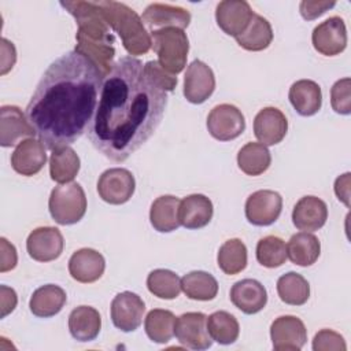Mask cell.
Here are the masks:
<instances>
[{"instance_id":"6da1fadb","label":"cell","mask_w":351,"mask_h":351,"mask_svg":"<svg viewBox=\"0 0 351 351\" xmlns=\"http://www.w3.org/2000/svg\"><path fill=\"white\" fill-rule=\"evenodd\" d=\"M169 96L134 56H122L104 78L88 128L92 145L112 162H125L155 133Z\"/></svg>"},{"instance_id":"7a4b0ae2","label":"cell","mask_w":351,"mask_h":351,"mask_svg":"<svg viewBox=\"0 0 351 351\" xmlns=\"http://www.w3.org/2000/svg\"><path fill=\"white\" fill-rule=\"evenodd\" d=\"M103 82L100 70L75 49L48 66L25 111L48 149L70 145L88 130Z\"/></svg>"},{"instance_id":"3957f363","label":"cell","mask_w":351,"mask_h":351,"mask_svg":"<svg viewBox=\"0 0 351 351\" xmlns=\"http://www.w3.org/2000/svg\"><path fill=\"white\" fill-rule=\"evenodd\" d=\"M77 22L75 51L89 59L104 75L114 67L115 38L97 1H60Z\"/></svg>"},{"instance_id":"277c9868","label":"cell","mask_w":351,"mask_h":351,"mask_svg":"<svg viewBox=\"0 0 351 351\" xmlns=\"http://www.w3.org/2000/svg\"><path fill=\"white\" fill-rule=\"evenodd\" d=\"M97 3L107 25L119 36L123 48L130 56L144 55L149 51L152 47L151 36L133 8L114 0H99Z\"/></svg>"},{"instance_id":"5b68a950","label":"cell","mask_w":351,"mask_h":351,"mask_svg":"<svg viewBox=\"0 0 351 351\" xmlns=\"http://www.w3.org/2000/svg\"><path fill=\"white\" fill-rule=\"evenodd\" d=\"M149 33L152 49L158 55V63L173 75L181 73L189 52L186 33L178 27H163Z\"/></svg>"},{"instance_id":"8992f818","label":"cell","mask_w":351,"mask_h":351,"mask_svg":"<svg viewBox=\"0 0 351 351\" xmlns=\"http://www.w3.org/2000/svg\"><path fill=\"white\" fill-rule=\"evenodd\" d=\"M49 214L59 225H73L86 213V196L78 182H67L55 186L48 200Z\"/></svg>"},{"instance_id":"52a82bcc","label":"cell","mask_w":351,"mask_h":351,"mask_svg":"<svg viewBox=\"0 0 351 351\" xmlns=\"http://www.w3.org/2000/svg\"><path fill=\"white\" fill-rule=\"evenodd\" d=\"M208 133L219 141H230L237 138L245 129L243 112L233 104H218L207 117Z\"/></svg>"},{"instance_id":"ba28073f","label":"cell","mask_w":351,"mask_h":351,"mask_svg":"<svg viewBox=\"0 0 351 351\" xmlns=\"http://www.w3.org/2000/svg\"><path fill=\"white\" fill-rule=\"evenodd\" d=\"M136 181L128 169L112 167L101 173L97 181V193L106 203L123 204L133 196Z\"/></svg>"},{"instance_id":"9c48e42d","label":"cell","mask_w":351,"mask_h":351,"mask_svg":"<svg viewBox=\"0 0 351 351\" xmlns=\"http://www.w3.org/2000/svg\"><path fill=\"white\" fill-rule=\"evenodd\" d=\"M282 210V197L278 192L261 189L251 193L245 202V218L255 226H269L276 222Z\"/></svg>"},{"instance_id":"30bf717a","label":"cell","mask_w":351,"mask_h":351,"mask_svg":"<svg viewBox=\"0 0 351 351\" xmlns=\"http://www.w3.org/2000/svg\"><path fill=\"white\" fill-rule=\"evenodd\" d=\"M207 317L203 313H184L176 321L174 335L178 343L191 350H207L213 344L208 335Z\"/></svg>"},{"instance_id":"8fae6325","label":"cell","mask_w":351,"mask_h":351,"mask_svg":"<svg viewBox=\"0 0 351 351\" xmlns=\"http://www.w3.org/2000/svg\"><path fill=\"white\" fill-rule=\"evenodd\" d=\"M313 47L325 56H336L347 47V29L340 16H330L314 27Z\"/></svg>"},{"instance_id":"7c38bea8","label":"cell","mask_w":351,"mask_h":351,"mask_svg":"<svg viewBox=\"0 0 351 351\" xmlns=\"http://www.w3.org/2000/svg\"><path fill=\"white\" fill-rule=\"evenodd\" d=\"M144 311L145 304L143 299L130 291L115 295L111 302V321L122 332L136 330L143 322Z\"/></svg>"},{"instance_id":"4fadbf2b","label":"cell","mask_w":351,"mask_h":351,"mask_svg":"<svg viewBox=\"0 0 351 351\" xmlns=\"http://www.w3.org/2000/svg\"><path fill=\"white\" fill-rule=\"evenodd\" d=\"M270 339L276 351H299L306 344L307 330L295 315H281L270 326Z\"/></svg>"},{"instance_id":"5bb4252c","label":"cell","mask_w":351,"mask_h":351,"mask_svg":"<svg viewBox=\"0 0 351 351\" xmlns=\"http://www.w3.org/2000/svg\"><path fill=\"white\" fill-rule=\"evenodd\" d=\"M215 89V77L208 64L193 60L185 71L184 96L192 104L204 103Z\"/></svg>"},{"instance_id":"9a60e30c","label":"cell","mask_w":351,"mask_h":351,"mask_svg":"<svg viewBox=\"0 0 351 351\" xmlns=\"http://www.w3.org/2000/svg\"><path fill=\"white\" fill-rule=\"evenodd\" d=\"M36 134L26 114L16 106H1L0 108V145L14 147Z\"/></svg>"},{"instance_id":"2e32d148","label":"cell","mask_w":351,"mask_h":351,"mask_svg":"<svg viewBox=\"0 0 351 351\" xmlns=\"http://www.w3.org/2000/svg\"><path fill=\"white\" fill-rule=\"evenodd\" d=\"M63 236L58 228L41 226L30 232L26 240V250L37 262H51L63 251Z\"/></svg>"},{"instance_id":"e0dca14e","label":"cell","mask_w":351,"mask_h":351,"mask_svg":"<svg viewBox=\"0 0 351 351\" xmlns=\"http://www.w3.org/2000/svg\"><path fill=\"white\" fill-rule=\"evenodd\" d=\"M254 14L245 0H223L215 8V21L223 33L236 37L245 30Z\"/></svg>"},{"instance_id":"ac0fdd59","label":"cell","mask_w":351,"mask_h":351,"mask_svg":"<svg viewBox=\"0 0 351 351\" xmlns=\"http://www.w3.org/2000/svg\"><path fill=\"white\" fill-rule=\"evenodd\" d=\"M288 130V121L276 107L262 108L254 119V134L263 145H276L282 141Z\"/></svg>"},{"instance_id":"d6986e66","label":"cell","mask_w":351,"mask_h":351,"mask_svg":"<svg viewBox=\"0 0 351 351\" xmlns=\"http://www.w3.org/2000/svg\"><path fill=\"white\" fill-rule=\"evenodd\" d=\"M141 19L151 32L158 27H178L184 30L191 23V14L180 5L152 3L144 10Z\"/></svg>"},{"instance_id":"ffe728a7","label":"cell","mask_w":351,"mask_h":351,"mask_svg":"<svg viewBox=\"0 0 351 351\" xmlns=\"http://www.w3.org/2000/svg\"><path fill=\"white\" fill-rule=\"evenodd\" d=\"M106 269L104 256L92 248H81L69 259L70 276L82 284L97 281Z\"/></svg>"},{"instance_id":"44dd1931","label":"cell","mask_w":351,"mask_h":351,"mask_svg":"<svg viewBox=\"0 0 351 351\" xmlns=\"http://www.w3.org/2000/svg\"><path fill=\"white\" fill-rule=\"evenodd\" d=\"M47 162L45 147L41 140L27 138L16 145L11 155L12 169L25 177L37 174Z\"/></svg>"},{"instance_id":"7402d4cb","label":"cell","mask_w":351,"mask_h":351,"mask_svg":"<svg viewBox=\"0 0 351 351\" xmlns=\"http://www.w3.org/2000/svg\"><path fill=\"white\" fill-rule=\"evenodd\" d=\"M328 219V207L317 196H303L298 200L292 211L293 225L303 232L321 229Z\"/></svg>"},{"instance_id":"603a6c76","label":"cell","mask_w":351,"mask_h":351,"mask_svg":"<svg viewBox=\"0 0 351 351\" xmlns=\"http://www.w3.org/2000/svg\"><path fill=\"white\" fill-rule=\"evenodd\" d=\"M232 303L244 314H255L263 310L267 303L266 288L254 278H244L230 289Z\"/></svg>"},{"instance_id":"cb8c5ba5","label":"cell","mask_w":351,"mask_h":351,"mask_svg":"<svg viewBox=\"0 0 351 351\" xmlns=\"http://www.w3.org/2000/svg\"><path fill=\"white\" fill-rule=\"evenodd\" d=\"M214 214L211 200L200 193L185 196L180 202V223L186 229H200L208 225Z\"/></svg>"},{"instance_id":"d4e9b609","label":"cell","mask_w":351,"mask_h":351,"mask_svg":"<svg viewBox=\"0 0 351 351\" xmlns=\"http://www.w3.org/2000/svg\"><path fill=\"white\" fill-rule=\"evenodd\" d=\"M295 111L302 117H311L321 110L322 92L319 85L311 80H299L293 82L288 93Z\"/></svg>"},{"instance_id":"484cf974","label":"cell","mask_w":351,"mask_h":351,"mask_svg":"<svg viewBox=\"0 0 351 351\" xmlns=\"http://www.w3.org/2000/svg\"><path fill=\"white\" fill-rule=\"evenodd\" d=\"M101 328V318L96 308L78 306L69 315L70 335L78 341H92L97 337Z\"/></svg>"},{"instance_id":"4316f807","label":"cell","mask_w":351,"mask_h":351,"mask_svg":"<svg viewBox=\"0 0 351 351\" xmlns=\"http://www.w3.org/2000/svg\"><path fill=\"white\" fill-rule=\"evenodd\" d=\"M180 199L173 195L156 197L149 208V222L155 230L169 233L176 230L181 223L178 218Z\"/></svg>"},{"instance_id":"83f0119b","label":"cell","mask_w":351,"mask_h":351,"mask_svg":"<svg viewBox=\"0 0 351 351\" xmlns=\"http://www.w3.org/2000/svg\"><path fill=\"white\" fill-rule=\"evenodd\" d=\"M66 292L53 284H47L37 288L29 302L30 311L40 318L56 315L66 304Z\"/></svg>"},{"instance_id":"f1b7e54d","label":"cell","mask_w":351,"mask_h":351,"mask_svg":"<svg viewBox=\"0 0 351 351\" xmlns=\"http://www.w3.org/2000/svg\"><path fill=\"white\" fill-rule=\"evenodd\" d=\"M321 254V244L317 236L310 232L293 234L287 244V256L298 266H311Z\"/></svg>"},{"instance_id":"f546056e","label":"cell","mask_w":351,"mask_h":351,"mask_svg":"<svg viewBox=\"0 0 351 351\" xmlns=\"http://www.w3.org/2000/svg\"><path fill=\"white\" fill-rule=\"evenodd\" d=\"M237 44L247 51H263L266 49L273 40V29L266 18L262 15L254 14L251 22L245 30L234 37Z\"/></svg>"},{"instance_id":"4dcf8cb0","label":"cell","mask_w":351,"mask_h":351,"mask_svg":"<svg viewBox=\"0 0 351 351\" xmlns=\"http://www.w3.org/2000/svg\"><path fill=\"white\" fill-rule=\"evenodd\" d=\"M80 165V158L70 145L56 148L49 158V176L59 184H67L78 174Z\"/></svg>"},{"instance_id":"1f68e13d","label":"cell","mask_w":351,"mask_h":351,"mask_svg":"<svg viewBox=\"0 0 351 351\" xmlns=\"http://www.w3.org/2000/svg\"><path fill=\"white\" fill-rule=\"evenodd\" d=\"M181 289L189 299L207 302L217 296L218 282L213 274L193 270L181 278Z\"/></svg>"},{"instance_id":"d6a6232c","label":"cell","mask_w":351,"mask_h":351,"mask_svg":"<svg viewBox=\"0 0 351 351\" xmlns=\"http://www.w3.org/2000/svg\"><path fill=\"white\" fill-rule=\"evenodd\" d=\"M271 163V155L261 143H247L237 154V165L247 176H261Z\"/></svg>"},{"instance_id":"836d02e7","label":"cell","mask_w":351,"mask_h":351,"mask_svg":"<svg viewBox=\"0 0 351 351\" xmlns=\"http://www.w3.org/2000/svg\"><path fill=\"white\" fill-rule=\"evenodd\" d=\"M277 293L284 303L302 306L310 298V284L302 274L289 271L277 280Z\"/></svg>"},{"instance_id":"e575fe53","label":"cell","mask_w":351,"mask_h":351,"mask_svg":"<svg viewBox=\"0 0 351 351\" xmlns=\"http://www.w3.org/2000/svg\"><path fill=\"white\" fill-rule=\"evenodd\" d=\"M176 321V315L171 311L154 308L145 317L144 329L149 340L154 343L165 344L174 336Z\"/></svg>"},{"instance_id":"d590c367","label":"cell","mask_w":351,"mask_h":351,"mask_svg":"<svg viewBox=\"0 0 351 351\" xmlns=\"http://www.w3.org/2000/svg\"><path fill=\"white\" fill-rule=\"evenodd\" d=\"M207 330L213 341L228 346L237 340L240 326L234 315L228 311H215L207 317Z\"/></svg>"},{"instance_id":"8d00e7d4","label":"cell","mask_w":351,"mask_h":351,"mask_svg":"<svg viewBox=\"0 0 351 351\" xmlns=\"http://www.w3.org/2000/svg\"><path fill=\"white\" fill-rule=\"evenodd\" d=\"M218 267L229 276L243 271L247 266V247L240 239L226 240L218 250Z\"/></svg>"},{"instance_id":"74e56055","label":"cell","mask_w":351,"mask_h":351,"mask_svg":"<svg viewBox=\"0 0 351 351\" xmlns=\"http://www.w3.org/2000/svg\"><path fill=\"white\" fill-rule=\"evenodd\" d=\"M147 288L159 299H176L181 292V278L171 270L155 269L147 277Z\"/></svg>"},{"instance_id":"f35d334b","label":"cell","mask_w":351,"mask_h":351,"mask_svg":"<svg viewBox=\"0 0 351 351\" xmlns=\"http://www.w3.org/2000/svg\"><path fill=\"white\" fill-rule=\"evenodd\" d=\"M287 245L277 236H266L256 244V261L269 269L280 267L287 261Z\"/></svg>"},{"instance_id":"ab89813d","label":"cell","mask_w":351,"mask_h":351,"mask_svg":"<svg viewBox=\"0 0 351 351\" xmlns=\"http://www.w3.org/2000/svg\"><path fill=\"white\" fill-rule=\"evenodd\" d=\"M330 106L337 114L348 115L351 112V80L348 77L333 84L330 89Z\"/></svg>"},{"instance_id":"60d3db41","label":"cell","mask_w":351,"mask_h":351,"mask_svg":"<svg viewBox=\"0 0 351 351\" xmlns=\"http://www.w3.org/2000/svg\"><path fill=\"white\" fill-rule=\"evenodd\" d=\"M314 351H346L347 344L344 337L330 329L319 330L313 339Z\"/></svg>"},{"instance_id":"b9f144b4","label":"cell","mask_w":351,"mask_h":351,"mask_svg":"<svg viewBox=\"0 0 351 351\" xmlns=\"http://www.w3.org/2000/svg\"><path fill=\"white\" fill-rule=\"evenodd\" d=\"M144 70L147 75L165 92H171L177 86V77L166 71L158 60H149L144 64Z\"/></svg>"},{"instance_id":"7bdbcfd3","label":"cell","mask_w":351,"mask_h":351,"mask_svg":"<svg viewBox=\"0 0 351 351\" xmlns=\"http://www.w3.org/2000/svg\"><path fill=\"white\" fill-rule=\"evenodd\" d=\"M336 5V1H326V0H303L299 5L300 15L307 19L313 21L318 16H321L328 10L333 8Z\"/></svg>"},{"instance_id":"ee69618b","label":"cell","mask_w":351,"mask_h":351,"mask_svg":"<svg viewBox=\"0 0 351 351\" xmlns=\"http://www.w3.org/2000/svg\"><path fill=\"white\" fill-rule=\"evenodd\" d=\"M0 247H1V254H0V271L5 273L8 270H12L16 266L18 262V255L15 247L8 243L7 239L1 237L0 239Z\"/></svg>"},{"instance_id":"f6af8a7d","label":"cell","mask_w":351,"mask_h":351,"mask_svg":"<svg viewBox=\"0 0 351 351\" xmlns=\"http://www.w3.org/2000/svg\"><path fill=\"white\" fill-rule=\"evenodd\" d=\"M1 71L0 74H7L15 64L16 60V52L12 43H10L7 38H1Z\"/></svg>"},{"instance_id":"bcb514c9","label":"cell","mask_w":351,"mask_h":351,"mask_svg":"<svg viewBox=\"0 0 351 351\" xmlns=\"http://www.w3.org/2000/svg\"><path fill=\"white\" fill-rule=\"evenodd\" d=\"M18 298L12 288H8L5 285L0 287V306H1V318H4L7 314H10L15 306H16Z\"/></svg>"},{"instance_id":"7dc6e473","label":"cell","mask_w":351,"mask_h":351,"mask_svg":"<svg viewBox=\"0 0 351 351\" xmlns=\"http://www.w3.org/2000/svg\"><path fill=\"white\" fill-rule=\"evenodd\" d=\"M350 173H344L335 181V193L347 207H350Z\"/></svg>"}]
</instances>
